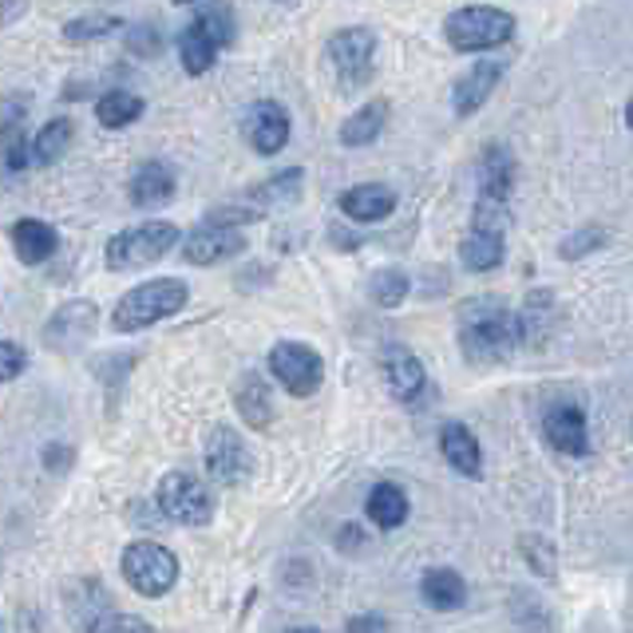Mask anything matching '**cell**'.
I'll list each match as a JSON object with an SVG mask.
<instances>
[{
    "instance_id": "1",
    "label": "cell",
    "mask_w": 633,
    "mask_h": 633,
    "mask_svg": "<svg viewBox=\"0 0 633 633\" xmlns=\"http://www.w3.org/2000/svg\"><path fill=\"white\" fill-rule=\"evenodd\" d=\"M523 340L519 313H507L495 302H472L460 321V349L472 365H499Z\"/></svg>"
},
{
    "instance_id": "2",
    "label": "cell",
    "mask_w": 633,
    "mask_h": 633,
    "mask_svg": "<svg viewBox=\"0 0 633 633\" xmlns=\"http://www.w3.org/2000/svg\"><path fill=\"white\" fill-rule=\"evenodd\" d=\"M187 297H190V289H187V282H179V277L143 282V285H135L124 302L115 305L112 325L119 333H139V329H147V325H159V321H167V317H175V313L187 305Z\"/></svg>"
},
{
    "instance_id": "3",
    "label": "cell",
    "mask_w": 633,
    "mask_h": 633,
    "mask_svg": "<svg viewBox=\"0 0 633 633\" xmlns=\"http://www.w3.org/2000/svg\"><path fill=\"white\" fill-rule=\"evenodd\" d=\"M444 36L455 52H487L515 36V17L492 4H472V9H455L444 20Z\"/></svg>"
},
{
    "instance_id": "4",
    "label": "cell",
    "mask_w": 633,
    "mask_h": 633,
    "mask_svg": "<svg viewBox=\"0 0 633 633\" xmlns=\"http://www.w3.org/2000/svg\"><path fill=\"white\" fill-rule=\"evenodd\" d=\"M179 242V226L175 222H143V226L119 230L107 242V270L124 274V270H143L167 257Z\"/></svg>"
},
{
    "instance_id": "5",
    "label": "cell",
    "mask_w": 633,
    "mask_h": 633,
    "mask_svg": "<svg viewBox=\"0 0 633 633\" xmlns=\"http://www.w3.org/2000/svg\"><path fill=\"white\" fill-rule=\"evenodd\" d=\"M155 503L167 515L170 523H182V527H207L214 519V495L210 487L190 472H170L162 475Z\"/></svg>"
},
{
    "instance_id": "6",
    "label": "cell",
    "mask_w": 633,
    "mask_h": 633,
    "mask_svg": "<svg viewBox=\"0 0 633 633\" xmlns=\"http://www.w3.org/2000/svg\"><path fill=\"white\" fill-rule=\"evenodd\" d=\"M124 578L135 594L162 598L175 582H179V562H175V555H170L167 547L139 539L124 550Z\"/></svg>"
},
{
    "instance_id": "7",
    "label": "cell",
    "mask_w": 633,
    "mask_h": 633,
    "mask_svg": "<svg viewBox=\"0 0 633 633\" xmlns=\"http://www.w3.org/2000/svg\"><path fill=\"white\" fill-rule=\"evenodd\" d=\"M329 60L337 67L340 87H365L372 80V64H377V32L372 29H337L329 36Z\"/></svg>"
},
{
    "instance_id": "8",
    "label": "cell",
    "mask_w": 633,
    "mask_h": 633,
    "mask_svg": "<svg viewBox=\"0 0 633 633\" xmlns=\"http://www.w3.org/2000/svg\"><path fill=\"white\" fill-rule=\"evenodd\" d=\"M270 369H274V377L282 380L289 397H313L321 388L325 360L321 352L302 345V340H277L270 349Z\"/></svg>"
},
{
    "instance_id": "9",
    "label": "cell",
    "mask_w": 633,
    "mask_h": 633,
    "mask_svg": "<svg viewBox=\"0 0 633 633\" xmlns=\"http://www.w3.org/2000/svg\"><path fill=\"white\" fill-rule=\"evenodd\" d=\"M207 472L214 483L222 487H238V483H246L250 472H254V455H250L246 440L234 432V428H214L207 440Z\"/></svg>"
},
{
    "instance_id": "10",
    "label": "cell",
    "mask_w": 633,
    "mask_h": 633,
    "mask_svg": "<svg viewBox=\"0 0 633 633\" xmlns=\"http://www.w3.org/2000/svg\"><path fill=\"white\" fill-rule=\"evenodd\" d=\"M242 135L257 155H277L289 143V115L277 99H257L242 119Z\"/></svg>"
},
{
    "instance_id": "11",
    "label": "cell",
    "mask_w": 633,
    "mask_h": 633,
    "mask_svg": "<svg viewBox=\"0 0 633 633\" xmlns=\"http://www.w3.org/2000/svg\"><path fill=\"white\" fill-rule=\"evenodd\" d=\"M95 325H99V309H95L92 302H67L64 309L52 313V321L44 325L48 349H56V352L80 349L95 333Z\"/></svg>"
},
{
    "instance_id": "12",
    "label": "cell",
    "mask_w": 633,
    "mask_h": 633,
    "mask_svg": "<svg viewBox=\"0 0 633 633\" xmlns=\"http://www.w3.org/2000/svg\"><path fill=\"white\" fill-rule=\"evenodd\" d=\"M246 250V234L242 230H230V226H210L202 222L194 234L182 242V257L190 265H218V262H230Z\"/></svg>"
},
{
    "instance_id": "13",
    "label": "cell",
    "mask_w": 633,
    "mask_h": 633,
    "mask_svg": "<svg viewBox=\"0 0 633 633\" xmlns=\"http://www.w3.org/2000/svg\"><path fill=\"white\" fill-rule=\"evenodd\" d=\"M384 380H388V392L400 400V404H412V400H420V392L428 388V372L424 365H420V357L412 349H404V345H392V349H384Z\"/></svg>"
},
{
    "instance_id": "14",
    "label": "cell",
    "mask_w": 633,
    "mask_h": 633,
    "mask_svg": "<svg viewBox=\"0 0 633 633\" xmlns=\"http://www.w3.org/2000/svg\"><path fill=\"white\" fill-rule=\"evenodd\" d=\"M542 432H547L550 447L562 455H587V447H590L587 416H582V408H574V404L550 408L547 420H542Z\"/></svg>"
},
{
    "instance_id": "15",
    "label": "cell",
    "mask_w": 633,
    "mask_h": 633,
    "mask_svg": "<svg viewBox=\"0 0 633 633\" xmlns=\"http://www.w3.org/2000/svg\"><path fill=\"white\" fill-rule=\"evenodd\" d=\"M340 210L352 218V222H380L397 210V190L384 187V182H360L340 194Z\"/></svg>"
},
{
    "instance_id": "16",
    "label": "cell",
    "mask_w": 633,
    "mask_h": 633,
    "mask_svg": "<svg viewBox=\"0 0 633 633\" xmlns=\"http://www.w3.org/2000/svg\"><path fill=\"white\" fill-rule=\"evenodd\" d=\"M499 76H503V64L499 60H483V64H475L472 72H467L460 84H455V92H452V104H455V115H475L479 112L487 99H492V92H495V84H499Z\"/></svg>"
},
{
    "instance_id": "17",
    "label": "cell",
    "mask_w": 633,
    "mask_h": 633,
    "mask_svg": "<svg viewBox=\"0 0 633 633\" xmlns=\"http://www.w3.org/2000/svg\"><path fill=\"white\" fill-rule=\"evenodd\" d=\"M175 170L167 167V162H139L131 175V182H127V194H131L135 207H162V202L175 199Z\"/></svg>"
},
{
    "instance_id": "18",
    "label": "cell",
    "mask_w": 633,
    "mask_h": 633,
    "mask_svg": "<svg viewBox=\"0 0 633 633\" xmlns=\"http://www.w3.org/2000/svg\"><path fill=\"white\" fill-rule=\"evenodd\" d=\"M9 234H12V246H17V257L29 265L48 262V257L60 250V234L48 226L44 218H20V222H12Z\"/></svg>"
},
{
    "instance_id": "19",
    "label": "cell",
    "mask_w": 633,
    "mask_h": 633,
    "mask_svg": "<svg viewBox=\"0 0 633 633\" xmlns=\"http://www.w3.org/2000/svg\"><path fill=\"white\" fill-rule=\"evenodd\" d=\"M503 254H507V234H499V230L472 226V234L460 242V262H464L472 274L495 270V265L503 262Z\"/></svg>"
},
{
    "instance_id": "20",
    "label": "cell",
    "mask_w": 633,
    "mask_h": 633,
    "mask_svg": "<svg viewBox=\"0 0 633 633\" xmlns=\"http://www.w3.org/2000/svg\"><path fill=\"white\" fill-rule=\"evenodd\" d=\"M515 190V159L503 147H487L479 155V199L507 202Z\"/></svg>"
},
{
    "instance_id": "21",
    "label": "cell",
    "mask_w": 633,
    "mask_h": 633,
    "mask_svg": "<svg viewBox=\"0 0 633 633\" xmlns=\"http://www.w3.org/2000/svg\"><path fill=\"white\" fill-rule=\"evenodd\" d=\"M420 594L432 610L447 614V610H460L467 602V582L455 574L452 567H432L424 578H420Z\"/></svg>"
},
{
    "instance_id": "22",
    "label": "cell",
    "mask_w": 633,
    "mask_h": 633,
    "mask_svg": "<svg viewBox=\"0 0 633 633\" xmlns=\"http://www.w3.org/2000/svg\"><path fill=\"white\" fill-rule=\"evenodd\" d=\"M234 404H238V412H242V420H246L254 432L270 428V420H274V400H270V388H265V380L257 377V372H246V377L238 380Z\"/></svg>"
},
{
    "instance_id": "23",
    "label": "cell",
    "mask_w": 633,
    "mask_h": 633,
    "mask_svg": "<svg viewBox=\"0 0 633 633\" xmlns=\"http://www.w3.org/2000/svg\"><path fill=\"white\" fill-rule=\"evenodd\" d=\"M388 127V99H372V104L357 107V112L340 124V143L345 147H369L380 139V131Z\"/></svg>"
},
{
    "instance_id": "24",
    "label": "cell",
    "mask_w": 633,
    "mask_h": 633,
    "mask_svg": "<svg viewBox=\"0 0 633 633\" xmlns=\"http://www.w3.org/2000/svg\"><path fill=\"white\" fill-rule=\"evenodd\" d=\"M440 452H444V460L460 475H472V479L479 475V464H483L479 440H475L464 424H447L444 432H440Z\"/></svg>"
},
{
    "instance_id": "25",
    "label": "cell",
    "mask_w": 633,
    "mask_h": 633,
    "mask_svg": "<svg viewBox=\"0 0 633 633\" xmlns=\"http://www.w3.org/2000/svg\"><path fill=\"white\" fill-rule=\"evenodd\" d=\"M365 510H369L372 527L397 530V527H404V519H408V495L400 492L397 483H377V487L369 492Z\"/></svg>"
},
{
    "instance_id": "26",
    "label": "cell",
    "mask_w": 633,
    "mask_h": 633,
    "mask_svg": "<svg viewBox=\"0 0 633 633\" xmlns=\"http://www.w3.org/2000/svg\"><path fill=\"white\" fill-rule=\"evenodd\" d=\"M143 115V99L127 87H115V92H104L95 99V119L107 127V131H119V127L135 124Z\"/></svg>"
},
{
    "instance_id": "27",
    "label": "cell",
    "mask_w": 633,
    "mask_h": 633,
    "mask_svg": "<svg viewBox=\"0 0 633 633\" xmlns=\"http://www.w3.org/2000/svg\"><path fill=\"white\" fill-rule=\"evenodd\" d=\"M72 135H76L72 119H48V124L32 135V162H36V167H52V162L67 151Z\"/></svg>"
},
{
    "instance_id": "28",
    "label": "cell",
    "mask_w": 633,
    "mask_h": 633,
    "mask_svg": "<svg viewBox=\"0 0 633 633\" xmlns=\"http://www.w3.org/2000/svg\"><path fill=\"white\" fill-rule=\"evenodd\" d=\"M214 56H218L214 40H210L199 24H190V29L179 32V60L190 76H207L210 67H214Z\"/></svg>"
},
{
    "instance_id": "29",
    "label": "cell",
    "mask_w": 633,
    "mask_h": 633,
    "mask_svg": "<svg viewBox=\"0 0 633 633\" xmlns=\"http://www.w3.org/2000/svg\"><path fill=\"white\" fill-rule=\"evenodd\" d=\"M302 199V170L289 167L274 179H265L262 187L250 190V207L265 210V207H282V202H297Z\"/></svg>"
},
{
    "instance_id": "30",
    "label": "cell",
    "mask_w": 633,
    "mask_h": 633,
    "mask_svg": "<svg viewBox=\"0 0 633 633\" xmlns=\"http://www.w3.org/2000/svg\"><path fill=\"white\" fill-rule=\"evenodd\" d=\"M194 24L214 40V48H230L238 40V20L226 0H207L199 9V17H194Z\"/></svg>"
},
{
    "instance_id": "31",
    "label": "cell",
    "mask_w": 633,
    "mask_h": 633,
    "mask_svg": "<svg viewBox=\"0 0 633 633\" xmlns=\"http://www.w3.org/2000/svg\"><path fill=\"white\" fill-rule=\"evenodd\" d=\"M124 29V20L112 17V12H99V17H76L64 24V40L67 44H92V40H104L112 32Z\"/></svg>"
},
{
    "instance_id": "32",
    "label": "cell",
    "mask_w": 633,
    "mask_h": 633,
    "mask_svg": "<svg viewBox=\"0 0 633 633\" xmlns=\"http://www.w3.org/2000/svg\"><path fill=\"white\" fill-rule=\"evenodd\" d=\"M408 277L400 274V270H380V274H372L369 282V297L380 305V309H397V305H404L408 297Z\"/></svg>"
},
{
    "instance_id": "33",
    "label": "cell",
    "mask_w": 633,
    "mask_h": 633,
    "mask_svg": "<svg viewBox=\"0 0 633 633\" xmlns=\"http://www.w3.org/2000/svg\"><path fill=\"white\" fill-rule=\"evenodd\" d=\"M4 167H9V175L32 167V135H24L17 124L4 127Z\"/></svg>"
},
{
    "instance_id": "34",
    "label": "cell",
    "mask_w": 633,
    "mask_h": 633,
    "mask_svg": "<svg viewBox=\"0 0 633 633\" xmlns=\"http://www.w3.org/2000/svg\"><path fill=\"white\" fill-rule=\"evenodd\" d=\"M602 246H605V230L602 226H582V230H574L562 246H558V254L567 257V262H578V257L594 254V250H602Z\"/></svg>"
},
{
    "instance_id": "35",
    "label": "cell",
    "mask_w": 633,
    "mask_h": 633,
    "mask_svg": "<svg viewBox=\"0 0 633 633\" xmlns=\"http://www.w3.org/2000/svg\"><path fill=\"white\" fill-rule=\"evenodd\" d=\"M127 52L139 60H155L162 52V32L159 24H135V29H127Z\"/></svg>"
},
{
    "instance_id": "36",
    "label": "cell",
    "mask_w": 633,
    "mask_h": 633,
    "mask_svg": "<svg viewBox=\"0 0 633 633\" xmlns=\"http://www.w3.org/2000/svg\"><path fill=\"white\" fill-rule=\"evenodd\" d=\"M257 218H262V210H257V207H214L207 218H202V222H210V226L238 230V226H250V222H257Z\"/></svg>"
},
{
    "instance_id": "37",
    "label": "cell",
    "mask_w": 633,
    "mask_h": 633,
    "mask_svg": "<svg viewBox=\"0 0 633 633\" xmlns=\"http://www.w3.org/2000/svg\"><path fill=\"white\" fill-rule=\"evenodd\" d=\"M92 633H159L151 622H143V618H131V614H112V618H99L92 625Z\"/></svg>"
},
{
    "instance_id": "38",
    "label": "cell",
    "mask_w": 633,
    "mask_h": 633,
    "mask_svg": "<svg viewBox=\"0 0 633 633\" xmlns=\"http://www.w3.org/2000/svg\"><path fill=\"white\" fill-rule=\"evenodd\" d=\"M24 349H20L17 340H0V377L4 380H17L24 372Z\"/></svg>"
},
{
    "instance_id": "39",
    "label": "cell",
    "mask_w": 633,
    "mask_h": 633,
    "mask_svg": "<svg viewBox=\"0 0 633 633\" xmlns=\"http://www.w3.org/2000/svg\"><path fill=\"white\" fill-rule=\"evenodd\" d=\"M349 633H388L384 618L377 614H360V618H349Z\"/></svg>"
},
{
    "instance_id": "40",
    "label": "cell",
    "mask_w": 633,
    "mask_h": 633,
    "mask_svg": "<svg viewBox=\"0 0 633 633\" xmlns=\"http://www.w3.org/2000/svg\"><path fill=\"white\" fill-rule=\"evenodd\" d=\"M625 124H630V131H633V99H630V107H625Z\"/></svg>"
},
{
    "instance_id": "41",
    "label": "cell",
    "mask_w": 633,
    "mask_h": 633,
    "mask_svg": "<svg viewBox=\"0 0 633 633\" xmlns=\"http://www.w3.org/2000/svg\"><path fill=\"white\" fill-rule=\"evenodd\" d=\"M289 633H321V630H289Z\"/></svg>"
},
{
    "instance_id": "42",
    "label": "cell",
    "mask_w": 633,
    "mask_h": 633,
    "mask_svg": "<svg viewBox=\"0 0 633 633\" xmlns=\"http://www.w3.org/2000/svg\"><path fill=\"white\" fill-rule=\"evenodd\" d=\"M175 4H194V0H175Z\"/></svg>"
},
{
    "instance_id": "43",
    "label": "cell",
    "mask_w": 633,
    "mask_h": 633,
    "mask_svg": "<svg viewBox=\"0 0 633 633\" xmlns=\"http://www.w3.org/2000/svg\"><path fill=\"white\" fill-rule=\"evenodd\" d=\"M285 4H289V0H285Z\"/></svg>"
}]
</instances>
